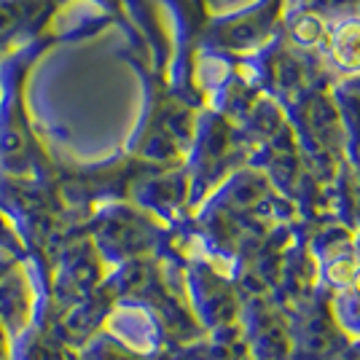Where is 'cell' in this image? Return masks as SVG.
<instances>
[{
  "mask_svg": "<svg viewBox=\"0 0 360 360\" xmlns=\"http://www.w3.org/2000/svg\"><path fill=\"white\" fill-rule=\"evenodd\" d=\"M293 35L299 38L301 44H315V41H320V35H323V25L317 22L315 16H304L299 25L293 27Z\"/></svg>",
  "mask_w": 360,
  "mask_h": 360,
  "instance_id": "2",
  "label": "cell"
},
{
  "mask_svg": "<svg viewBox=\"0 0 360 360\" xmlns=\"http://www.w3.org/2000/svg\"><path fill=\"white\" fill-rule=\"evenodd\" d=\"M358 290H360V274H358Z\"/></svg>",
  "mask_w": 360,
  "mask_h": 360,
  "instance_id": "4",
  "label": "cell"
},
{
  "mask_svg": "<svg viewBox=\"0 0 360 360\" xmlns=\"http://www.w3.org/2000/svg\"><path fill=\"white\" fill-rule=\"evenodd\" d=\"M355 277V264L352 261H339L330 266V280L333 283H352Z\"/></svg>",
  "mask_w": 360,
  "mask_h": 360,
  "instance_id": "3",
  "label": "cell"
},
{
  "mask_svg": "<svg viewBox=\"0 0 360 360\" xmlns=\"http://www.w3.org/2000/svg\"><path fill=\"white\" fill-rule=\"evenodd\" d=\"M333 60L345 70H360V22H345L333 35Z\"/></svg>",
  "mask_w": 360,
  "mask_h": 360,
  "instance_id": "1",
  "label": "cell"
}]
</instances>
